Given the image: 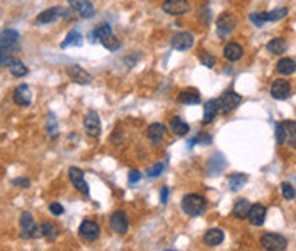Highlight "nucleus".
I'll return each mask as SVG.
<instances>
[{"instance_id": "1", "label": "nucleus", "mask_w": 296, "mask_h": 251, "mask_svg": "<svg viewBox=\"0 0 296 251\" xmlns=\"http://www.w3.org/2000/svg\"><path fill=\"white\" fill-rule=\"evenodd\" d=\"M205 209H206V200L201 195L191 193L182 198V210L189 215V217H198V215L205 212Z\"/></svg>"}, {"instance_id": "2", "label": "nucleus", "mask_w": 296, "mask_h": 251, "mask_svg": "<svg viewBox=\"0 0 296 251\" xmlns=\"http://www.w3.org/2000/svg\"><path fill=\"white\" fill-rule=\"evenodd\" d=\"M278 143H288L290 147L296 149V122H283L276 126Z\"/></svg>"}, {"instance_id": "3", "label": "nucleus", "mask_w": 296, "mask_h": 251, "mask_svg": "<svg viewBox=\"0 0 296 251\" xmlns=\"http://www.w3.org/2000/svg\"><path fill=\"white\" fill-rule=\"evenodd\" d=\"M19 224H21V229H22V233H21L22 238L36 239V238L41 236V229H39V226L34 222V217L29 212H22L21 214Z\"/></svg>"}, {"instance_id": "4", "label": "nucleus", "mask_w": 296, "mask_h": 251, "mask_svg": "<svg viewBox=\"0 0 296 251\" xmlns=\"http://www.w3.org/2000/svg\"><path fill=\"white\" fill-rule=\"evenodd\" d=\"M261 245L266 250H271V251H283L288 248L286 238L281 236V234H274V233L264 234L261 238Z\"/></svg>"}, {"instance_id": "5", "label": "nucleus", "mask_w": 296, "mask_h": 251, "mask_svg": "<svg viewBox=\"0 0 296 251\" xmlns=\"http://www.w3.org/2000/svg\"><path fill=\"white\" fill-rule=\"evenodd\" d=\"M235 26H237V21L233 19V15L225 12V14L220 15L217 21V33L220 38H228L235 31Z\"/></svg>"}, {"instance_id": "6", "label": "nucleus", "mask_w": 296, "mask_h": 251, "mask_svg": "<svg viewBox=\"0 0 296 251\" xmlns=\"http://www.w3.org/2000/svg\"><path fill=\"white\" fill-rule=\"evenodd\" d=\"M162 9L170 15H184L191 10V3L187 0H165L162 3Z\"/></svg>"}, {"instance_id": "7", "label": "nucleus", "mask_w": 296, "mask_h": 251, "mask_svg": "<svg viewBox=\"0 0 296 251\" xmlns=\"http://www.w3.org/2000/svg\"><path fill=\"white\" fill-rule=\"evenodd\" d=\"M83 128H85L87 135H90V137L97 138L99 135H101V118H99V115L95 113V111H89V113L85 115V118H83Z\"/></svg>"}, {"instance_id": "8", "label": "nucleus", "mask_w": 296, "mask_h": 251, "mask_svg": "<svg viewBox=\"0 0 296 251\" xmlns=\"http://www.w3.org/2000/svg\"><path fill=\"white\" fill-rule=\"evenodd\" d=\"M170 45L174 50H179V51H187L189 48H193L194 45V36L191 33H186V31H182V33H177L172 36L170 39Z\"/></svg>"}, {"instance_id": "9", "label": "nucleus", "mask_w": 296, "mask_h": 251, "mask_svg": "<svg viewBox=\"0 0 296 251\" xmlns=\"http://www.w3.org/2000/svg\"><path fill=\"white\" fill-rule=\"evenodd\" d=\"M69 178L72 181V185L75 186V190L80 191L82 195H85V197H89V185H87L85 178H83V173L78 169V167H70L69 169Z\"/></svg>"}, {"instance_id": "10", "label": "nucleus", "mask_w": 296, "mask_h": 251, "mask_svg": "<svg viewBox=\"0 0 296 251\" xmlns=\"http://www.w3.org/2000/svg\"><path fill=\"white\" fill-rule=\"evenodd\" d=\"M288 14V9H276L271 12H261V14H252L250 19L252 22H255L257 26H262L264 22H269V21H279Z\"/></svg>"}, {"instance_id": "11", "label": "nucleus", "mask_w": 296, "mask_h": 251, "mask_svg": "<svg viewBox=\"0 0 296 251\" xmlns=\"http://www.w3.org/2000/svg\"><path fill=\"white\" fill-rule=\"evenodd\" d=\"M78 233L85 241H95L101 234V227L94 221H83L78 227Z\"/></svg>"}, {"instance_id": "12", "label": "nucleus", "mask_w": 296, "mask_h": 251, "mask_svg": "<svg viewBox=\"0 0 296 251\" xmlns=\"http://www.w3.org/2000/svg\"><path fill=\"white\" fill-rule=\"evenodd\" d=\"M0 48H5V50H17L19 48V33L14 29H5L0 33Z\"/></svg>"}, {"instance_id": "13", "label": "nucleus", "mask_w": 296, "mask_h": 251, "mask_svg": "<svg viewBox=\"0 0 296 251\" xmlns=\"http://www.w3.org/2000/svg\"><path fill=\"white\" fill-rule=\"evenodd\" d=\"M240 103H242V98H240L235 91H228V93L223 94L222 99H220V108H222L223 113H230V111H233Z\"/></svg>"}, {"instance_id": "14", "label": "nucleus", "mask_w": 296, "mask_h": 251, "mask_svg": "<svg viewBox=\"0 0 296 251\" xmlns=\"http://www.w3.org/2000/svg\"><path fill=\"white\" fill-rule=\"evenodd\" d=\"M69 3H70V7L75 12H78L80 17H83V19L94 17L95 9H94V5H92L89 0H69Z\"/></svg>"}, {"instance_id": "15", "label": "nucleus", "mask_w": 296, "mask_h": 251, "mask_svg": "<svg viewBox=\"0 0 296 251\" xmlns=\"http://www.w3.org/2000/svg\"><path fill=\"white\" fill-rule=\"evenodd\" d=\"M271 94H273L274 99H288L291 94V84L285 81V79H278V81L273 82L271 86Z\"/></svg>"}, {"instance_id": "16", "label": "nucleus", "mask_w": 296, "mask_h": 251, "mask_svg": "<svg viewBox=\"0 0 296 251\" xmlns=\"http://www.w3.org/2000/svg\"><path fill=\"white\" fill-rule=\"evenodd\" d=\"M128 227H130V221H128V215L125 212L118 210V212H114L111 215V229H113L114 233L125 234L128 231Z\"/></svg>"}, {"instance_id": "17", "label": "nucleus", "mask_w": 296, "mask_h": 251, "mask_svg": "<svg viewBox=\"0 0 296 251\" xmlns=\"http://www.w3.org/2000/svg\"><path fill=\"white\" fill-rule=\"evenodd\" d=\"M247 219H249V222L252 226H262L264 221H266V207L261 205V203L250 205Z\"/></svg>"}, {"instance_id": "18", "label": "nucleus", "mask_w": 296, "mask_h": 251, "mask_svg": "<svg viewBox=\"0 0 296 251\" xmlns=\"http://www.w3.org/2000/svg\"><path fill=\"white\" fill-rule=\"evenodd\" d=\"M63 15H67L65 9H62V7H53V9H46L45 12H41V14L36 17V22L38 24H50V22L57 21L58 17H63Z\"/></svg>"}, {"instance_id": "19", "label": "nucleus", "mask_w": 296, "mask_h": 251, "mask_svg": "<svg viewBox=\"0 0 296 251\" xmlns=\"http://www.w3.org/2000/svg\"><path fill=\"white\" fill-rule=\"evenodd\" d=\"M14 101H15V105H19V106H29L31 105V101H33V94H31V89L26 86V84H21V86L15 87Z\"/></svg>"}, {"instance_id": "20", "label": "nucleus", "mask_w": 296, "mask_h": 251, "mask_svg": "<svg viewBox=\"0 0 296 251\" xmlns=\"http://www.w3.org/2000/svg\"><path fill=\"white\" fill-rule=\"evenodd\" d=\"M67 72H69V75H70V79L74 82H77V84H90V74L89 72H85L82 69V67H78V65H70L69 69H67Z\"/></svg>"}, {"instance_id": "21", "label": "nucleus", "mask_w": 296, "mask_h": 251, "mask_svg": "<svg viewBox=\"0 0 296 251\" xmlns=\"http://www.w3.org/2000/svg\"><path fill=\"white\" fill-rule=\"evenodd\" d=\"M165 137V126L162 123H153L147 128V138L151 143H160Z\"/></svg>"}, {"instance_id": "22", "label": "nucleus", "mask_w": 296, "mask_h": 251, "mask_svg": "<svg viewBox=\"0 0 296 251\" xmlns=\"http://www.w3.org/2000/svg\"><path fill=\"white\" fill-rule=\"evenodd\" d=\"M220 113V101L217 99H210V101L205 103V117H203V123L208 125V123L213 122V118H217V115Z\"/></svg>"}, {"instance_id": "23", "label": "nucleus", "mask_w": 296, "mask_h": 251, "mask_svg": "<svg viewBox=\"0 0 296 251\" xmlns=\"http://www.w3.org/2000/svg\"><path fill=\"white\" fill-rule=\"evenodd\" d=\"M223 239H225V234H223L222 229H210V231H206V234H205V243L210 246V248H215V246L222 245Z\"/></svg>"}, {"instance_id": "24", "label": "nucleus", "mask_w": 296, "mask_h": 251, "mask_svg": "<svg viewBox=\"0 0 296 251\" xmlns=\"http://www.w3.org/2000/svg\"><path fill=\"white\" fill-rule=\"evenodd\" d=\"M111 34H113V29H111L109 24H99V26L95 27V29L90 33V41H92V43L102 41V39L109 38Z\"/></svg>"}, {"instance_id": "25", "label": "nucleus", "mask_w": 296, "mask_h": 251, "mask_svg": "<svg viewBox=\"0 0 296 251\" xmlns=\"http://www.w3.org/2000/svg\"><path fill=\"white\" fill-rule=\"evenodd\" d=\"M179 101H181L182 105H199L201 98H199L196 89H184L181 91V94H179Z\"/></svg>"}, {"instance_id": "26", "label": "nucleus", "mask_w": 296, "mask_h": 251, "mask_svg": "<svg viewBox=\"0 0 296 251\" xmlns=\"http://www.w3.org/2000/svg\"><path fill=\"white\" fill-rule=\"evenodd\" d=\"M225 58L230 60V62H237V60L242 58L243 55V48L238 45V43H230V45L225 46Z\"/></svg>"}, {"instance_id": "27", "label": "nucleus", "mask_w": 296, "mask_h": 251, "mask_svg": "<svg viewBox=\"0 0 296 251\" xmlns=\"http://www.w3.org/2000/svg\"><path fill=\"white\" fill-rule=\"evenodd\" d=\"M276 70L279 72L281 75H291L295 74L296 70V63L293 58H281L276 65Z\"/></svg>"}, {"instance_id": "28", "label": "nucleus", "mask_w": 296, "mask_h": 251, "mask_svg": "<svg viewBox=\"0 0 296 251\" xmlns=\"http://www.w3.org/2000/svg\"><path fill=\"white\" fill-rule=\"evenodd\" d=\"M7 67H9V72L14 77H24L27 74V67L19 58H12Z\"/></svg>"}, {"instance_id": "29", "label": "nucleus", "mask_w": 296, "mask_h": 251, "mask_svg": "<svg viewBox=\"0 0 296 251\" xmlns=\"http://www.w3.org/2000/svg\"><path fill=\"white\" fill-rule=\"evenodd\" d=\"M39 229H41V236H45L48 241H55L58 238V227L53 226L51 222H43Z\"/></svg>"}, {"instance_id": "30", "label": "nucleus", "mask_w": 296, "mask_h": 251, "mask_svg": "<svg viewBox=\"0 0 296 251\" xmlns=\"http://www.w3.org/2000/svg\"><path fill=\"white\" fill-rule=\"evenodd\" d=\"M286 48H288V46H286V41H285V39H281V38L271 39V43L267 45V50H269L273 55H281V53H285Z\"/></svg>"}, {"instance_id": "31", "label": "nucleus", "mask_w": 296, "mask_h": 251, "mask_svg": "<svg viewBox=\"0 0 296 251\" xmlns=\"http://www.w3.org/2000/svg\"><path fill=\"white\" fill-rule=\"evenodd\" d=\"M170 130L175 135H186L189 131V125L186 122H182L181 118H172L170 120Z\"/></svg>"}, {"instance_id": "32", "label": "nucleus", "mask_w": 296, "mask_h": 251, "mask_svg": "<svg viewBox=\"0 0 296 251\" xmlns=\"http://www.w3.org/2000/svg\"><path fill=\"white\" fill-rule=\"evenodd\" d=\"M249 209H250L249 202H247V200H238L233 205V215L237 219H245L247 214H249Z\"/></svg>"}, {"instance_id": "33", "label": "nucleus", "mask_w": 296, "mask_h": 251, "mask_svg": "<svg viewBox=\"0 0 296 251\" xmlns=\"http://www.w3.org/2000/svg\"><path fill=\"white\" fill-rule=\"evenodd\" d=\"M72 45H75V46L82 45V36H80V33H77V31H70V33L67 34L65 41L62 43V48H67Z\"/></svg>"}, {"instance_id": "34", "label": "nucleus", "mask_w": 296, "mask_h": 251, "mask_svg": "<svg viewBox=\"0 0 296 251\" xmlns=\"http://www.w3.org/2000/svg\"><path fill=\"white\" fill-rule=\"evenodd\" d=\"M228 183H230V188L231 190H233V191H238L240 188H242V186L243 185H245V183H247V176H245V174H231V176H230V181H228Z\"/></svg>"}, {"instance_id": "35", "label": "nucleus", "mask_w": 296, "mask_h": 251, "mask_svg": "<svg viewBox=\"0 0 296 251\" xmlns=\"http://www.w3.org/2000/svg\"><path fill=\"white\" fill-rule=\"evenodd\" d=\"M102 45L107 48V50H111V51H116L119 48V39H116V36L114 34H111L109 38H106V39H102Z\"/></svg>"}, {"instance_id": "36", "label": "nucleus", "mask_w": 296, "mask_h": 251, "mask_svg": "<svg viewBox=\"0 0 296 251\" xmlns=\"http://www.w3.org/2000/svg\"><path fill=\"white\" fill-rule=\"evenodd\" d=\"M281 191H283V197H285L286 200H293V198L296 197V190L290 185V183H283Z\"/></svg>"}, {"instance_id": "37", "label": "nucleus", "mask_w": 296, "mask_h": 251, "mask_svg": "<svg viewBox=\"0 0 296 251\" xmlns=\"http://www.w3.org/2000/svg\"><path fill=\"white\" fill-rule=\"evenodd\" d=\"M199 60L203 62V65L210 67V69L215 65V62H217V58H215L211 53H208V51H201V55H199Z\"/></svg>"}, {"instance_id": "38", "label": "nucleus", "mask_w": 296, "mask_h": 251, "mask_svg": "<svg viewBox=\"0 0 296 251\" xmlns=\"http://www.w3.org/2000/svg\"><path fill=\"white\" fill-rule=\"evenodd\" d=\"M14 58L12 57V51L10 50H5V48H0V67H3V65H9V62Z\"/></svg>"}, {"instance_id": "39", "label": "nucleus", "mask_w": 296, "mask_h": 251, "mask_svg": "<svg viewBox=\"0 0 296 251\" xmlns=\"http://www.w3.org/2000/svg\"><path fill=\"white\" fill-rule=\"evenodd\" d=\"M163 171V164L162 162H158V164H155V166H151L150 169H148V178H157L160 173Z\"/></svg>"}, {"instance_id": "40", "label": "nucleus", "mask_w": 296, "mask_h": 251, "mask_svg": "<svg viewBox=\"0 0 296 251\" xmlns=\"http://www.w3.org/2000/svg\"><path fill=\"white\" fill-rule=\"evenodd\" d=\"M50 212L53 214V215H62L63 212H65V209H63L60 203L53 202V203H50Z\"/></svg>"}, {"instance_id": "41", "label": "nucleus", "mask_w": 296, "mask_h": 251, "mask_svg": "<svg viewBox=\"0 0 296 251\" xmlns=\"http://www.w3.org/2000/svg\"><path fill=\"white\" fill-rule=\"evenodd\" d=\"M142 179V173L140 171H130V185H135Z\"/></svg>"}, {"instance_id": "42", "label": "nucleus", "mask_w": 296, "mask_h": 251, "mask_svg": "<svg viewBox=\"0 0 296 251\" xmlns=\"http://www.w3.org/2000/svg\"><path fill=\"white\" fill-rule=\"evenodd\" d=\"M12 185L14 186H29V179H26V178H17V179H12Z\"/></svg>"}, {"instance_id": "43", "label": "nucleus", "mask_w": 296, "mask_h": 251, "mask_svg": "<svg viewBox=\"0 0 296 251\" xmlns=\"http://www.w3.org/2000/svg\"><path fill=\"white\" fill-rule=\"evenodd\" d=\"M167 198H169V188L163 186L162 191H160V200H162V203H167Z\"/></svg>"}]
</instances>
